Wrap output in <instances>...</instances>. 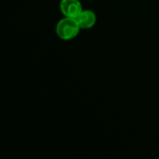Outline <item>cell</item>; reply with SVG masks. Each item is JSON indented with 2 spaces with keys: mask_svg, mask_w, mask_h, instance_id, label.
<instances>
[{
  "mask_svg": "<svg viewBox=\"0 0 159 159\" xmlns=\"http://www.w3.org/2000/svg\"><path fill=\"white\" fill-rule=\"evenodd\" d=\"M80 27L75 18L64 17L56 25V34L61 40L67 41L75 38L79 31Z\"/></svg>",
  "mask_w": 159,
  "mask_h": 159,
  "instance_id": "1",
  "label": "cell"
},
{
  "mask_svg": "<svg viewBox=\"0 0 159 159\" xmlns=\"http://www.w3.org/2000/svg\"><path fill=\"white\" fill-rule=\"evenodd\" d=\"M60 9L64 17L76 18L83 10L79 0H61Z\"/></svg>",
  "mask_w": 159,
  "mask_h": 159,
  "instance_id": "2",
  "label": "cell"
},
{
  "mask_svg": "<svg viewBox=\"0 0 159 159\" xmlns=\"http://www.w3.org/2000/svg\"><path fill=\"white\" fill-rule=\"evenodd\" d=\"M75 20L81 29H90L95 25L97 21V16L90 9H83L75 18Z\"/></svg>",
  "mask_w": 159,
  "mask_h": 159,
  "instance_id": "3",
  "label": "cell"
}]
</instances>
